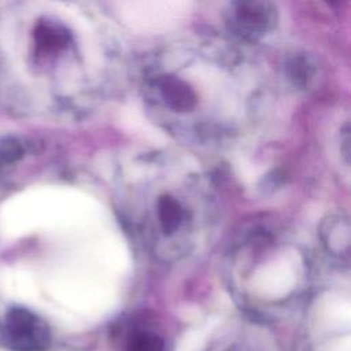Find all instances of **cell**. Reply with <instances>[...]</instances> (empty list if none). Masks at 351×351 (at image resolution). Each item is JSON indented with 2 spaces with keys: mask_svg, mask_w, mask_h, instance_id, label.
<instances>
[{
  "mask_svg": "<svg viewBox=\"0 0 351 351\" xmlns=\"http://www.w3.org/2000/svg\"><path fill=\"white\" fill-rule=\"evenodd\" d=\"M165 104L174 111H188L195 107L196 96L192 88L178 77L163 75L156 82Z\"/></svg>",
  "mask_w": 351,
  "mask_h": 351,
  "instance_id": "obj_3",
  "label": "cell"
},
{
  "mask_svg": "<svg viewBox=\"0 0 351 351\" xmlns=\"http://www.w3.org/2000/svg\"><path fill=\"white\" fill-rule=\"evenodd\" d=\"M291 75L298 82H306L308 75H310L308 63H306V60H303V59L295 60V63L292 64V74Z\"/></svg>",
  "mask_w": 351,
  "mask_h": 351,
  "instance_id": "obj_8",
  "label": "cell"
},
{
  "mask_svg": "<svg viewBox=\"0 0 351 351\" xmlns=\"http://www.w3.org/2000/svg\"><path fill=\"white\" fill-rule=\"evenodd\" d=\"M123 351H165V344L156 333L136 329L128 336Z\"/></svg>",
  "mask_w": 351,
  "mask_h": 351,
  "instance_id": "obj_6",
  "label": "cell"
},
{
  "mask_svg": "<svg viewBox=\"0 0 351 351\" xmlns=\"http://www.w3.org/2000/svg\"><path fill=\"white\" fill-rule=\"evenodd\" d=\"M34 43L40 52L53 53L64 49L70 41L69 30L53 21H41L34 27Z\"/></svg>",
  "mask_w": 351,
  "mask_h": 351,
  "instance_id": "obj_4",
  "label": "cell"
},
{
  "mask_svg": "<svg viewBox=\"0 0 351 351\" xmlns=\"http://www.w3.org/2000/svg\"><path fill=\"white\" fill-rule=\"evenodd\" d=\"M0 336L12 351H47L52 336L48 324L25 307H11L4 317Z\"/></svg>",
  "mask_w": 351,
  "mask_h": 351,
  "instance_id": "obj_1",
  "label": "cell"
},
{
  "mask_svg": "<svg viewBox=\"0 0 351 351\" xmlns=\"http://www.w3.org/2000/svg\"><path fill=\"white\" fill-rule=\"evenodd\" d=\"M156 215L162 232L171 236L182 225L185 213L180 200L171 195H162L156 203Z\"/></svg>",
  "mask_w": 351,
  "mask_h": 351,
  "instance_id": "obj_5",
  "label": "cell"
},
{
  "mask_svg": "<svg viewBox=\"0 0 351 351\" xmlns=\"http://www.w3.org/2000/svg\"><path fill=\"white\" fill-rule=\"evenodd\" d=\"M23 155V148L16 138L5 137L0 140V165L12 163Z\"/></svg>",
  "mask_w": 351,
  "mask_h": 351,
  "instance_id": "obj_7",
  "label": "cell"
},
{
  "mask_svg": "<svg viewBox=\"0 0 351 351\" xmlns=\"http://www.w3.org/2000/svg\"><path fill=\"white\" fill-rule=\"evenodd\" d=\"M273 21V12L266 3H240L234 10L237 30L247 37L255 38L265 33Z\"/></svg>",
  "mask_w": 351,
  "mask_h": 351,
  "instance_id": "obj_2",
  "label": "cell"
}]
</instances>
